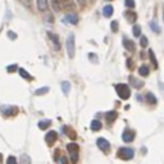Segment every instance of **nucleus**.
<instances>
[{
	"label": "nucleus",
	"instance_id": "f257e3e1",
	"mask_svg": "<svg viewBox=\"0 0 164 164\" xmlns=\"http://www.w3.org/2000/svg\"><path fill=\"white\" fill-rule=\"evenodd\" d=\"M116 91H117V94H118V96L121 97V99H123V100L130 99L131 90H130V87L126 85V84H118V85H116Z\"/></svg>",
	"mask_w": 164,
	"mask_h": 164
},
{
	"label": "nucleus",
	"instance_id": "f03ea898",
	"mask_svg": "<svg viewBox=\"0 0 164 164\" xmlns=\"http://www.w3.org/2000/svg\"><path fill=\"white\" fill-rule=\"evenodd\" d=\"M117 155L119 159H122V160H131L135 156V150L131 149V147H121V149L118 150Z\"/></svg>",
	"mask_w": 164,
	"mask_h": 164
},
{
	"label": "nucleus",
	"instance_id": "7ed1b4c3",
	"mask_svg": "<svg viewBox=\"0 0 164 164\" xmlns=\"http://www.w3.org/2000/svg\"><path fill=\"white\" fill-rule=\"evenodd\" d=\"M67 150L71 154V160H72V164H76L78 162V153H80V146L74 143H71L67 145Z\"/></svg>",
	"mask_w": 164,
	"mask_h": 164
},
{
	"label": "nucleus",
	"instance_id": "20e7f679",
	"mask_svg": "<svg viewBox=\"0 0 164 164\" xmlns=\"http://www.w3.org/2000/svg\"><path fill=\"white\" fill-rule=\"evenodd\" d=\"M67 53H68V57L72 59L76 54V42H74V35L73 34H69L68 35V39H67Z\"/></svg>",
	"mask_w": 164,
	"mask_h": 164
},
{
	"label": "nucleus",
	"instance_id": "39448f33",
	"mask_svg": "<svg viewBox=\"0 0 164 164\" xmlns=\"http://www.w3.org/2000/svg\"><path fill=\"white\" fill-rule=\"evenodd\" d=\"M0 112L3 116L5 117H10V116H15L18 113V108L17 107H10V105H2L0 107Z\"/></svg>",
	"mask_w": 164,
	"mask_h": 164
},
{
	"label": "nucleus",
	"instance_id": "423d86ee",
	"mask_svg": "<svg viewBox=\"0 0 164 164\" xmlns=\"http://www.w3.org/2000/svg\"><path fill=\"white\" fill-rule=\"evenodd\" d=\"M96 144H97V147H99V149H100L101 151H104V153H108L109 149H110V144H109V141L105 140V139H103V137L97 139Z\"/></svg>",
	"mask_w": 164,
	"mask_h": 164
},
{
	"label": "nucleus",
	"instance_id": "0eeeda50",
	"mask_svg": "<svg viewBox=\"0 0 164 164\" xmlns=\"http://www.w3.org/2000/svg\"><path fill=\"white\" fill-rule=\"evenodd\" d=\"M57 139H58V133L55 132V131H49L45 136V141L49 145H53L57 141Z\"/></svg>",
	"mask_w": 164,
	"mask_h": 164
},
{
	"label": "nucleus",
	"instance_id": "6e6552de",
	"mask_svg": "<svg viewBox=\"0 0 164 164\" xmlns=\"http://www.w3.org/2000/svg\"><path fill=\"white\" fill-rule=\"evenodd\" d=\"M135 132L133 131H131V130H126L124 132H123V135H122V139H123V141L124 143H131V141H133L135 140Z\"/></svg>",
	"mask_w": 164,
	"mask_h": 164
},
{
	"label": "nucleus",
	"instance_id": "1a4fd4ad",
	"mask_svg": "<svg viewBox=\"0 0 164 164\" xmlns=\"http://www.w3.org/2000/svg\"><path fill=\"white\" fill-rule=\"evenodd\" d=\"M48 36H49V39L51 40V42H53L54 48H55L57 50H59V49H61V42H59V36H58V35H55V34H53V32H48Z\"/></svg>",
	"mask_w": 164,
	"mask_h": 164
},
{
	"label": "nucleus",
	"instance_id": "9d476101",
	"mask_svg": "<svg viewBox=\"0 0 164 164\" xmlns=\"http://www.w3.org/2000/svg\"><path fill=\"white\" fill-rule=\"evenodd\" d=\"M64 22L65 23H69V25H77L78 23V17L73 13H69L64 17Z\"/></svg>",
	"mask_w": 164,
	"mask_h": 164
},
{
	"label": "nucleus",
	"instance_id": "9b49d317",
	"mask_svg": "<svg viewBox=\"0 0 164 164\" xmlns=\"http://www.w3.org/2000/svg\"><path fill=\"white\" fill-rule=\"evenodd\" d=\"M130 82H131V85H132L135 89H141V87L144 86V82L140 81L139 78L133 77V76H130Z\"/></svg>",
	"mask_w": 164,
	"mask_h": 164
},
{
	"label": "nucleus",
	"instance_id": "f8f14e48",
	"mask_svg": "<svg viewBox=\"0 0 164 164\" xmlns=\"http://www.w3.org/2000/svg\"><path fill=\"white\" fill-rule=\"evenodd\" d=\"M123 46L127 49L128 51H135V49H136L135 42L131 41V40H128V39H123Z\"/></svg>",
	"mask_w": 164,
	"mask_h": 164
},
{
	"label": "nucleus",
	"instance_id": "ddd939ff",
	"mask_svg": "<svg viewBox=\"0 0 164 164\" xmlns=\"http://www.w3.org/2000/svg\"><path fill=\"white\" fill-rule=\"evenodd\" d=\"M37 4V9L40 12H46L48 10V0H36Z\"/></svg>",
	"mask_w": 164,
	"mask_h": 164
},
{
	"label": "nucleus",
	"instance_id": "4468645a",
	"mask_svg": "<svg viewBox=\"0 0 164 164\" xmlns=\"http://www.w3.org/2000/svg\"><path fill=\"white\" fill-rule=\"evenodd\" d=\"M117 117H118V113L117 112H108L107 114H105V119H107V122L108 123H113L114 121L117 119Z\"/></svg>",
	"mask_w": 164,
	"mask_h": 164
},
{
	"label": "nucleus",
	"instance_id": "2eb2a0df",
	"mask_svg": "<svg viewBox=\"0 0 164 164\" xmlns=\"http://www.w3.org/2000/svg\"><path fill=\"white\" fill-rule=\"evenodd\" d=\"M113 12H114V8L112 7V5H105V7L103 8V14H104V17H107V18L112 17Z\"/></svg>",
	"mask_w": 164,
	"mask_h": 164
},
{
	"label": "nucleus",
	"instance_id": "dca6fc26",
	"mask_svg": "<svg viewBox=\"0 0 164 164\" xmlns=\"http://www.w3.org/2000/svg\"><path fill=\"white\" fill-rule=\"evenodd\" d=\"M101 127H103V124H101V122L97 121V119H94V121L91 122V130L92 131H100Z\"/></svg>",
	"mask_w": 164,
	"mask_h": 164
},
{
	"label": "nucleus",
	"instance_id": "f3484780",
	"mask_svg": "<svg viewBox=\"0 0 164 164\" xmlns=\"http://www.w3.org/2000/svg\"><path fill=\"white\" fill-rule=\"evenodd\" d=\"M54 12H61V0H50Z\"/></svg>",
	"mask_w": 164,
	"mask_h": 164
},
{
	"label": "nucleus",
	"instance_id": "a211bd4d",
	"mask_svg": "<svg viewBox=\"0 0 164 164\" xmlns=\"http://www.w3.org/2000/svg\"><path fill=\"white\" fill-rule=\"evenodd\" d=\"M63 131H64L65 133H67V136H68V137H71L72 140H74L76 137H77V135H76V132H74L73 130H71L69 127H63Z\"/></svg>",
	"mask_w": 164,
	"mask_h": 164
},
{
	"label": "nucleus",
	"instance_id": "6ab92c4d",
	"mask_svg": "<svg viewBox=\"0 0 164 164\" xmlns=\"http://www.w3.org/2000/svg\"><path fill=\"white\" fill-rule=\"evenodd\" d=\"M50 124H51V121H50V119L40 121V122H39V128H40V130H46L48 127H50Z\"/></svg>",
	"mask_w": 164,
	"mask_h": 164
},
{
	"label": "nucleus",
	"instance_id": "aec40b11",
	"mask_svg": "<svg viewBox=\"0 0 164 164\" xmlns=\"http://www.w3.org/2000/svg\"><path fill=\"white\" fill-rule=\"evenodd\" d=\"M149 26H150V28L155 32V34H160V27H159V25L156 23V21H151L149 23Z\"/></svg>",
	"mask_w": 164,
	"mask_h": 164
},
{
	"label": "nucleus",
	"instance_id": "412c9836",
	"mask_svg": "<svg viewBox=\"0 0 164 164\" xmlns=\"http://www.w3.org/2000/svg\"><path fill=\"white\" fill-rule=\"evenodd\" d=\"M71 90V84L68 81H64L62 82V91L64 92V95H68V92Z\"/></svg>",
	"mask_w": 164,
	"mask_h": 164
},
{
	"label": "nucleus",
	"instance_id": "4be33fe9",
	"mask_svg": "<svg viewBox=\"0 0 164 164\" xmlns=\"http://www.w3.org/2000/svg\"><path fill=\"white\" fill-rule=\"evenodd\" d=\"M139 73H140V76H144V77L149 76V67L147 65H141L139 68Z\"/></svg>",
	"mask_w": 164,
	"mask_h": 164
},
{
	"label": "nucleus",
	"instance_id": "5701e85b",
	"mask_svg": "<svg viewBox=\"0 0 164 164\" xmlns=\"http://www.w3.org/2000/svg\"><path fill=\"white\" fill-rule=\"evenodd\" d=\"M18 72H19V74H21V77H23V78H26V80H32V76L27 72L26 69H23V68H19L18 69Z\"/></svg>",
	"mask_w": 164,
	"mask_h": 164
},
{
	"label": "nucleus",
	"instance_id": "b1692460",
	"mask_svg": "<svg viewBox=\"0 0 164 164\" xmlns=\"http://www.w3.org/2000/svg\"><path fill=\"white\" fill-rule=\"evenodd\" d=\"M145 97H146V101L149 103V104H156V97L153 95L151 92H147Z\"/></svg>",
	"mask_w": 164,
	"mask_h": 164
},
{
	"label": "nucleus",
	"instance_id": "393cba45",
	"mask_svg": "<svg viewBox=\"0 0 164 164\" xmlns=\"http://www.w3.org/2000/svg\"><path fill=\"white\" fill-rule=\"evenodd\" d=\"M149 58H150L153 65H154V68H158V62H156L155 54H154V51H153V50H149Z\"/></svg>",
	"mask_w": 164,
	"mask_h": 164
},
{
	"label": "nucleus",
	"instance_id": "a878e982",
	"mask_svg": "<svg viewBox=\"0 0 164 164\" xmlns=\"http://www.w3.org/2000/svg\"><path fill=\"white\" fill-rule=\"evenodd\" d=\"M132 34H133V36H136V37H140V36H141V27H140L139 25H135V26H133Z\"/></svg>",
	"mask_w": 164,
	"mask_h": 164
},
{
	"label": "nucleus",
	"instance_id": "bb28decb",
	"mask_svg": "<svg viewBox=\"0 0 164 164\" xmlns=\"http://www.w3.org/2000/svg\"><path fill=\"white\" fill-rule=\"evenodd\" d=\"M46 92H49V87H41V89H37L35 91V95L40 96V95H45Z\"/></svg>",
	"mask_w": 164,
	"mask_h": 164
},
{
	"label": "nucleus",
	"instance_id": "cd10ccee",
	"mask_svg": "<svg viewBox=\"0 0 164 164\" xmlns=\"http://www.w3.org/2000/svg\"><path fill=\"white\" fill-rule=\"evenodd\" d=\"M126 18H127L128 22H133L136 19V14L133 12H127L126 13Z\"/></svg>",
	"mask_w": 164,
	"mask_h": 164
},
{
	"label": "nucleus",
	"instance_id": "c85d7f7f",
	"mask_svg": "<svg viewBox=\"0 0 164 164\" xmlns=\"http://www.w3.org/2000/svg\"><path fill=\"white\" fill-rule=\"evenodd\" d=\"M124 5H126V8L133 9L135 8V0H124Z\"/></svg>",
	"mask_w": 164,
	"mask_h": 164
},
{
	"label": "nucleus",
	"instance_id": "c756f323",
	"mask_svg": "<svg viewBox=\"0 0 164 164\" xmlns=\"http://www.w3.org/2000/svg\"><path fill=\"white\" fill-rule=\"evenodd\" d=\"M7 71L9 73H14L15 71H18V67H17V64H12V65H8L7 67Z\"/></svg>",
	"mask_w": 164,
	"mask_h": 164
},
{
	"label": "nucleus",
	"instance_id": "7c9ffc66",
	"mask_svg": "<svg viewBox=\"0 0 164 164\" xmlns=\"http://www.w3.org/2000/svg\"><path fill=\"white\" fill-rule=\"evenodd\" d=\"M21 160H22V164H30L31 163V159H30L28 155H22Z\"/></svg>",
	"mask_w": 164,
	"mask_h": 164
},
{
	"label": "nucleus",
	"instance_id": "2f4dec72",
	"mask_svg": "<svg viewBox=\"0 0 164 164\" xmlns=\"http://www.w3.org/2000/svg\"><path fill=\"white\" fill-rule=\"evenodd\" d=\"M110 27H112L113 32H118V21H112Z\"/></svg>",
	"mask_w": 164,
	"mask_h": 164
},
{
	"label": "nucleus",
	"instance_id": "473e14b6",
	"mask_svg": "<svg viewBox=\"0 0 164 164\" xmlns=\"http://www.w3.org/2000/svg\"><path fill=\"white\" fill-rule=\"evenodd\" d=\"M140 44H141V46H143V48H146L147 46V37L146 36H141Z\"/></svg>",
	"mask_w": 164,
	"mask_h": 164
},
{
	"label": "nucleus",
	"instance_id": "72a5a7b5",
	"mask_svg": "<svg viewBox=\"0 0 164 164\" xmlns=\"http://www.w3.org/2000/svg\"><path fill=\"white\" fill-rule=\"evenodd\" d=\"M7 164H18V162H17V159H15L14 156H8Z\"/></svg>",
	"mask_w": 164,
	"mask_h": 164
},
{
	"label": "nucleus",
	"instance_id": "f704fd0d",
	"mask_svg": "<svg viewBox=\"0 0 164 164\" xmlns=\"http://www.w3.org/2000/svg\"><path fill=\"white\" fill-rule=\"evenodd\" d=\"M59 163H61V164H68L67 158H65V156H62L61 159H59Z\"/></svg>",
	"mask_w": 164,
	"mask_h": 164
},
{
	"label": "nucleus",
	"instance_id": "c9c22d12",
	"mask_svg": "<svg viewBox=\"0 0 164 164\" xmlns=\"http://www.w3.org/2000/svg\"><path fill=\"white\" fill-rule=\"evenodd\" d=\"M8 36L10 37V39H17V35H15V34H13L12 31H9V32H8Z\"/></svg>",
	"mask_w": 164,
	"mask_h": 164
},
{
	"label": "nucleus",
	"instance_id": "e433bc0d",
	"mask_svg": "<svg viewBox=\"0 0 164 164\" xmlns=\"http://www.w3.org/2000/svg\"><path fill=\"white\" fill-rule=\"evenodd\" d=\"M127 65H128V68H130V69H133V65H132V61H131V59H128V61H127Z\"/></svg>",
	"mask_w": 164,
	"mask_h": 164
},
{
	"label": "nucleus",
	"instance_id": "4c0bfd02",
	"mask_svg": "<svg viewBox=\"0 0 164 164\" xmlns=\"http://www.w3.org/2000/svg\"><path fill=\"white\" fill-rule=\"evenodd\" d=\"M89 58H90V59H94V61H95V63L97 62V58H96V55H95V54H89Z\"/></svg>",
	"mask_w": 164,
	"mask_h": 164
},
{
	"label": "nucleus",
	"instance_id": "58836bf2",
	"mask_svg": "<svg viewBox=\"0 0 164 164\" xmlns=\"http://www.w3.org/2000/svg\"><path fill=\"white\" fill-rule=\"evenodd\" d=\"M76 2H77L80 5H85L86 4V0H76Z\"/></svg>",
	"mask_w": 164,
	"mask_h": 164
},
{
	"label": "nucleus",
	"instance_id": "ea45409f",
	"mask_svg": "<svg viewBox=\"0 0 164 164\" xmlns=\"http://www.w3.org/2000/svg\"><path fill=\"white\" fill-rule=\"evenodd\" d=\"M159 89L162 91H164V85H163V82H159Z\"/></svg>",
	"mask_w": 164,
	"mask_h": 164
},
{
	"label": "nucleus",
	"instance_id": "a19ab883",
	"mask_svg": "<svg viewBox=\"0 0 164 164\" xmlns=\"http://www.w3.org/2000/svg\"><path fill=\"white\" fill-rule=\"evenodd\" d=\"M163 18H164V12H163Z\"/></svg>",
	"mask_w": 164,
	"mask_h": 164
},
{
	"label": "nucleus",
	"instance_id": "79ce46f5",
	"mask_svg": "<svg viewBox=\"0 0 164 164\" xmlns=\"http://www.w3.org/2000/svg\"><path fill=\"white\" fill-rule=\"evenodd\" d=\"M108 2H112V0H108Z\"/></svg>",
	"mask_w": 164,
	"mask_h": 164
}]
</instances>
